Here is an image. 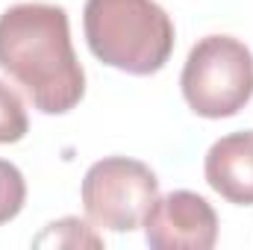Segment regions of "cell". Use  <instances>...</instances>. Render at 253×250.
Wrapping results in <instances>:
<instances>
[{"label": "cell", "instance_id": "obj_4", "mask_svg": "<svg viewBox=\"0 0 253 250\" xmlns=\"http://www.w3.org/2000/svg\"><path fill=\"white\" fill-rule=\"evenodd\" d=\"M156 197L159 180L138 159L106 156L83 177V209L100 230L132 233L144 224V215Z\"/></svg>", "mask_w": 253, "mask_h": 250}, {"label": "cell", "instance_id": "obj_3", "mask_svg": "<svg viewBox=\"0 0 253 250\" xmlns=\"http://www.w3.org/2000/svg\"><path fill=\"white\" fill-rule=\"evenodd\" d=\"M183 97L200 118H233L253 97V53L233 36H206L180 74Z\"/></svg>", "mask_w": 253, "mask_h": 250}, {"label": "cell", "instance_id": "obj_7", "mask_svg": "<svg viewBox=\"0 0 253 250\" xmlns=\"http://www.w3.org/2000/svg\"><path fill=\"white\" fill-rule=\"evenodd\" d=\"M36 248H100L103 239L91 233L88 224H83L80 218H62L44 227L42 236H36L33 242Z\"/></svg>", "mask_w": 253, "mask_h": 250}, {"label": "cell", "instance_id": "obj_8", "mask_svg": "<svg viewBox=\"0 0 253 250\" xmlns=\"http://www.w3.org/2000/svg\"><path fill=\"white\" fill-rule=\"evenodd\" d=\"M30 118L24 109V100L18 97L15 88H9L0 80V144H15L27 135Z\"/></svg>", "mask_w": 253, "mask_h": 250}, {"label": "cell", "instance_id": "obj_9", "mask_svg": "<svg viewBox=\"0 0 253 250\" xmlns=\"http://www.w3.org/2000/svg\"><path fill=\"white\" fill-rule=\"evenodd\" d=\"M24 200H27L24 174L12 162L0 159V224H9L12 218H18V212L24 209Z\"/></svg>", "mask_w": 253, "mask_h": 250}, {"label": "cell", "instance_id": "obj_6", "mask_svg": "<svg viewBox=\"0 0 253 250\" xmlns=\"http://www.w3.org/2000/svg\"><path fill=\"white\" fill-rule=\"evenodd\" d=\"M212 191L236 206H253V129L218 138L203 162Z\"/></svg>", "mask_w": 253, "mask_h": 250}, {"label": "cell", "instance_id": "obj_5", "mask_svg": "<svg viewBox=\"0 0 253 250\" xmlns=\"http://www.w3.org/2000/svg\"><path fill=\"white\" fill-rule=\"evenodd\" d=\"M141 227L153 250H209L218 242V215L212 203L186 188L156 197Z\"/></svg>", "mask_w": 253, "mask_h": 250}, {"label": "cell", "instance_id": "obj_2", "mask_svg": "<svg viewBox=\"0 0 253 250\" xmlns=\"http://www.w3.org/2000/svg\"><path fill=\"white\" fill-rule=\"evenodd\" d=\"M83 30L100 62L135 77L162 71L174 53V24L156 0H85Z\"/></svg>", "mask_w": 253, "mask_h": 250}, {"label": "cell", "instance_id": "obj_1", "mask_svg": "<svg viewBox=\"0 0 253 250\" xmlns=\"http://www.w3.org/2000/svg\"><path fill=\"white\" fill-rule=\"evenodd\" d=\"M0 71L44 115H65L83 100L85 71L74 53L62 6L18 3L0 15Z\"/></svg>", "mask_w": 253, "mask_h": 250}]
</instances>
